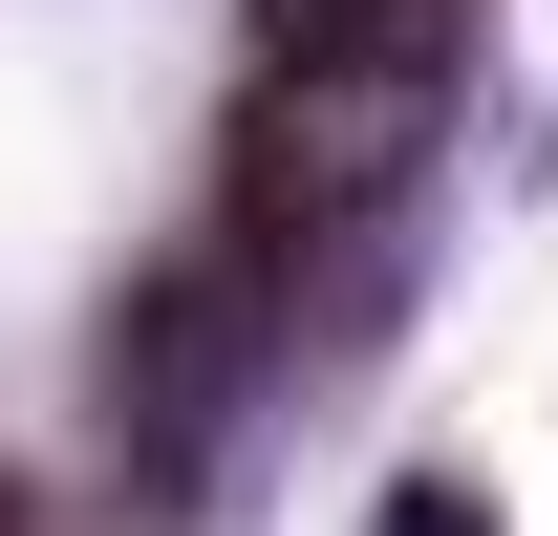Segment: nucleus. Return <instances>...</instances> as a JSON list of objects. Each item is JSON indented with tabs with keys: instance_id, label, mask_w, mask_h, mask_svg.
Wrapping results in <instances>:
<instances>
[{
	"instance_id": "obj_1",
	"label": "nucleus",
	"mask_w": 558,
	"mask_h": 536,
	"mask_svg": "<svg viewBox=\"0 0 558 536\" xmlns=\"http://www.w3.org/2000/svg\"><path fill=\"white\" fill-rule=\"evenodd\" d=\"M258 343H279V279L194 215V236L108 301V429H130V472H194V429L258 387Z\"/></svg>"
},
{
	"instance_id": "obj_2",
	"label": "nucleus",
	"mask_w": 558,
	"mask_h": 536,
	"mask_svg": "<svg viewBox=\"0 0 558 536\" xmlns=\"http://www.w3.org/2000/svg\"><path fill=\"white\" fill-rule=\"evenodd\" d=\"M258 65H451V0H258Z\"/></svg>"
},
{
	"instance_id": "obj_3",
	"label": "nucleus",
	"mask_w": 558,
	"mask_h": 536,
	"mask_svg": "<svg viewBox=\"0 0 558 536\" xmlns=\"http://www.w3.org/2000/svg\"><path fill=\"white\" fill-rule=\"evenodd\" d=\"M387 536H473V515H451V494H409V515H387Z\"/></svg>"
}]
</instances>
